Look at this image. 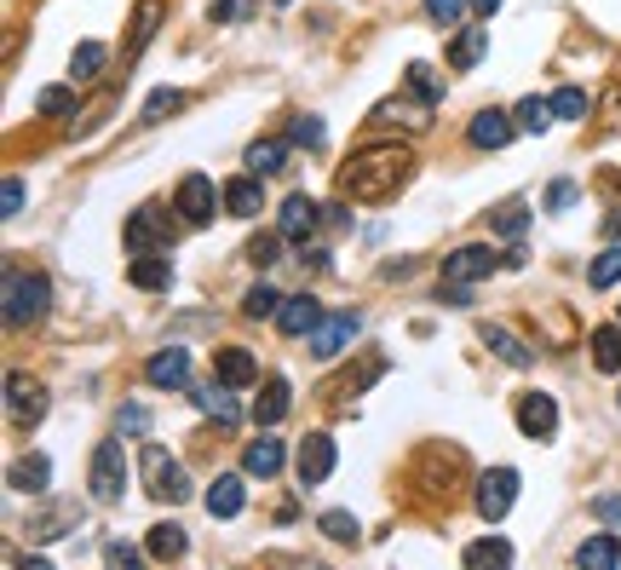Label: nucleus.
<instances>
[{"label": "nucleus", "mask_w": 621, "mask_h": 570, "mask_svg": "<svg viewBox=\"0 0 621 570\" xmlns=\"http://www.w3.org/2000/svg\"><path fill=\"white\" fill-rule=\"evenodd\" d=\"M294 473H299L305 490L328 484V473H334V439H328V432H305V444L294 455Z\"/></svg>", "instance_id": "nucleus-11"}, {"label": "nucleus", "mask_w": 621, "mask_h": 570, "mask_svg": "<svg viewBox=\"0 0 621 570\" xmlns=\"http://www.w3.org/2000/svg\"><path fill=\"white\" fill-rule=\"evenodd\" d=\"M7 484L18 490V495H47L52 490V461L34 450V455H23V461H12L7 466Z\"/></svg>", "instance_id": "nucleus-17"}, {"label": "nucleus", "mask_w": 621, "mask_h": 570, "mask_svg": "<svg viewBox=\"0 0 621 570\" xmlns=\"http://www.w3.org/2000/svg\"><path fill=\"white\" fill-rule=\"evenodd\" d=\"M241 312H248L254 323H265V317H276V312H283V294H276L270 283H254L248 294H241Z\"/></svg>", "instance_id": "nucleus-33"}, {"label": "nucleus", "mask_w": 621, "mask_h": 570, "mask_svg": "<svg viewBox=\"0 0 621 570\" xmlns=\"http://www.w3.org/2000/svg\"><path fill=\"white\" fill-rule=\"evenodd\" d=\"M34 110L41 116H76V92L69 87H41L34 92Z\"/></svg>", "instance_id": "nucleus-41"}, {"label": "nucleus", "mask_w": 621, "mask_h": 570, "mask_svg": "<svg viewBox=\"0 0 621 570\" xmlns=\"http://www.w3.org/2000/svg\"><path fill=\"white\" fill-rule=\"evenodd\" d=\"M288 237H283V230H259V237L248 243V259L259 265V272H265V265H276V259H283V254H276V248H283Z\"/></svg>", "instance_id": "nucleus-44"}, {"label": "nucleus", "mask_w": 621, "mask_h": 570, "mask_svg": "<svg viewBox=\"0 0 621 570\" xmlns=\"http://www.w3.org/2000/svg\"><path fill=\"white\" fill-rule=\"evenodd\" d=\"M190 397H196V410H201V415H214L219 426H236V421H241V404L230 397V386H225V381H219V386H196Z\"/></svg>", "instance_id": "nucleus-26"}, {"label": "nucleus", "mask_w": 621, "mask_h": 570, "mask_svg": "<svg viewBox=\"0 0 621 570\" xmlns=\"http://www.w3.org/2000/svg\"><path fill=\"white\" fill-rule=\"evenodd\" d=\"M0 214H7V219L23 214V179H18V174H7V190H0Z\"/></svg>", "instance_id": "nucleus-50"}, {"label": "nucleus", "mask_w": 621, "mask_h": 570, "mask_svg": "<svg viewBox=\"0 0 621 570\" xmlns=\"http://www.w3.org/2000/svg\"><path fill=\"white\" fill-rule=\"evenodd\" d=\"M248 12H254V0H219V7H207V23H236Z\"/></svg>", "instance_id": "nucleus-49"}, {"label": "nucleus", "mask_w": 621, "mask_h": 570, "mask_svg": "<svg viewBox=\"0 0 621 570\" xmlns=\"http://www.w3.org/2000/svg\"><path fill=\"white\" fill-rule=\"evenodd\" d=\"M185 524H172V519H161V524H150V542H145V553L156 559V564H172V559H185Z\"/></svg>", "instance_id": "nucleus-27"}, {"label": "nucleus", "mask_w": 621, "mask_h": 570, "mask_svg": "<svg viewBox=\"0 0 621 570\" xmlns=\"http://www.w3.org/2000/svg\"><path fill=\"white\" fill-rule=\"evenodd\" d=\"M156 18H161V0H138V7H132V52H145V47H150Z\"/></svg>", "instance_id": "nucleus-38"}, {"label": "nucleus", "mask_w": 621, "mask_h": 570, "mask_svg": "<svg viewBox=\"0 0 621 570\" xmlns=\"http://www.w3.org/2000/svg\"><path fill=\"white\" fill-rule=\"evenodd\" d=\"M495 265H506V259H501L490 243H466V248H455V254H443V283H483Z\"/></svg>", "instance_id": "nucleus-8"}, {"label": "nucleus", "mask_w": 621, "mask_h": 570, "mask_svg": "<svg viewBox=\"0 0 621 570\" xmlns=\"http://www.w3.org/2000/svg\"><path fill=\"white\" fill-rule=\"evenodd\" d=\"M214 368H219V381H225V386H254V381H259V363L241 352V346H219Z\"/></svg>", "instance_id": "nucleus-29"}, {"label": "nucleus", "mask_w": 621, "mask_h": 570, "mask_svg": "<svg viewBox=\"0 0 621 570\" xmlns=\"http://www.w3.org/2000/svg\"><path fill=\"white\" fill-rule=\"evenodd\" d=\"M357 334H363V317H357V312H334V317H323L317 328H310V357H317V363H334L345 346L357 341Z\"/></svg>", "instance_id": "nucleus-7"}, {"label": "nucleus", "mask_w": 621, "mask_h": 570, "mask_svg": "<svg viewBox=\"0 0 621 570\" xmlns=\"http://www.w3.org/2000/svg\"><path fill=\"white\" fill-rule=\"evenodd\" d=\"M145 553L138 548H127V542H103V564H138Z\"/></svg>", "instance_id": "nucleus-52"}, {"label": "nucleus", "mask_w": 621, "mask_h": 570, "mask_svg": "<svg viewBox=\"0 0 621 570\" xmlns=\"http://www.w3.org/2000/svg\"><path fill=\"white\" fill-rule=\"evenodd\" d=\"M87 490H92V501H121L127 495V450H121V439H103L92 450Z\"/></svg>", "instance_id": "nucleus-3"}, {"label": "nucleus", "mask_w": 621, "mask_h": 570, "mask_svg": "<svg viewBox=\"0 0 621 570\" xmlns=\"http://www.w3.org/2000/svg\"><path fill=\"white\" fill-rule=\"evenodd\" d=\"M512 132H518V116H506V110H477L472 127H466V139L477 150H501V145H512Z\"/></svg>", "instance_id": "nucleus-15"}, {"label": "nucleus", "mask_w": 621, "mask_h": 570, "mask_svg": "<svg viewBox=\"0 0 621 570\" xmlns=\"http://www.w3.org/2000/svg\"><path fill=\"white\" fill-rule=\"evenodd\" d=\"M127 248L132 254H156V248H172V219H167V208H138L132 219H127Z\"/></svg>", "instance_id": "nucleus-10"}, {"label": "nucleus", "mask_w": 621, "mask_h": 570, "mask_svg": "<svg viewBox=\"0 0 621 570\" xmlns=\"http://www.w3.org/2000/svg\"><path fill=\"white\" fill-rule=\"evenodd\" d=\"M483 346H490L501 363H512V368H530L535 363V346H524L512 328H501V323H483Z\"/></svg>", "instance_id": "nucleus-23"}, {"label": "nucleus", "mask_w": 621, "mask_h": 570, "mask_svg": "<svg viewBox=\"0 0 621 570\" xmlns=\"http://www.w3.org/2000/svg\"><path fill=\"white\" fill-rule=\"evenodd\" d=\"M408 87L421 92V105H443V81H437V70H432V63H421V58H414V63H408Z\"/></svg>", "instance_id": "nucleus-39"}, {"label": "nucleus", "mask_w": 621, "mask_h": 570, "mask_svg": "<svg viewBox=\"0 0 621 570\" xmlns=\"http://www.w3.org/2000/svg\"><path fill=\"white\" fill-rule=\"evenodd\" d=\"M259 208H265V179H259V174H241V179H230V185H225V214L254 219Z\"/></svg>", "instance_id": "nucleus-19"}, {"label": "nucleus", "mask_w": 621, "mask_h": 570, "mask_svg": "<svg viewBox=\"0 0 621 570\" xmlns=\"http://www.w3.org/2000/svg\"><path fill=\"white\" fill-rule=\"evenodd\" d=\"M47 299H52V283L41 272L7 265V328H34L47 317Z\"/></svg>", "instance_id": "nucleus-2"}, {"label": "nucleus", "mask_w": 621, "mask_h": 570, "mask_svg": "<svg viewBox=\"0 0 621 570\" xmlns=\"http://www.w3.org/2000/svg\"><path fill=\"white\" fill-rule=\"evenodd\" d=\"M575 196H581L575 179H552V185H546V214H570V208H575Z\"/></svg>", "instance_id": "nucleus-45"}, {"label": "nucleus", "mask_w": 621, "mask_h": 570, "mask_svg": "<svg viewBox=\"0 0 621 570\" xmlns=\"http://www.w3.org/2000/svg\"><path fill=\"white\" fill-rule=\"evenodd\" d=\"M276 7H294V0H276Z\"/></svg>", "instance_id": "nucleus-54"}, {"label": "nucleus", "mask_w": 621, "mask_h": 570, "mask_svg": "<svg viewBox=\"0 0 621 570\" xmlns=\"http://www.w3.org/2000/svg\"><path fill=\"white\" fill-rule=\"evenodd\" d=\"M317 219H323V208H317V196H305V190H294L288 203H283V214H276V230H283L288 243H305L310 230H317Z\"/></svg>", "instance_id": "nucleus-13"}, {"label": "nucleus", "mask_w": 621, "mask_h": 570, "mask_svg": "<svg viewBox=\"0 0 621 570\" xmlns=\"http://www.w3.org/2000/svg\"><path fill=\"white\" fill-rule=\"evenodd\" d=\"M127 277H132V288H145V294H167V288H172V259H167V248H156V254H132Z\"/></svg>", "instance_id": "nucleus-16"}, {"label": "nucleus", "mask_w": 621, "mask_h": 570, "mask_svg": "<svg viewBox=\"0 0 621 570\" xmlns=\"http://www.w3.org/2000/svg\"><path fill=\"white\" fill-rule=\"evenodd\" d=\"M518 426H524V439H552L559 432V404L546 392H524L518 397Z\"/></svg>", "instance_id": "nucleus-14"}, {"label": "nucleus", "mask_w": 621, "mask_h": 570, "mask_svg": "<svg viewBox=\"0 0 621 570\" xmlns=\"http://www.w3.org/2000/svg\"><path fill=\"white\" fill-rule=\"evenodd\" d=\"M323 535H328V542H357L363 524L345 513V508H328V513H323Z\"/></svg>", "instance_id": "nucleus-40"}, {"label": "nucleus", "mask_w": 621, "mask_h": 570, "mask_svg": "<svg viewBox=\"0 0 621 570\" xmlns=\"http://www.w3.org/2000/svg\"><path fill=\"white\" fill-rule=\"evenodd\" d=\"M593 363L604 368V375H621V323L593 328Z\"/></svg>", "instance_id": "nucleus-31"}, {"label": "nucleus", "mask_w": 621, "mask_h": 570, "mask_svg": "<svg viewBox=\"0 0 621 570\" xmlns=\"http://www.w3.org/2000/svg\"><path fill=\"white\" fill-rule=\"evenodd\" d=\"M575 564H593V570H615L621 564V530H599V535H586V542L575 548Z\"/></svg>", "instance_id": "nucleus-21"}, {"label": "nucleus", "mask_w": 621, "mask_h": 570, "mask_svg": "<svg viewBox=\"0 0 621 570\" xmlns=\"http://www.w3.org/2000/svg\"><path fill=\"white\" fill-rule=\"evenodd\" d=\"M7 415L12 426H41L47 421V386L41 381H29V375H7Z\"/></svg>", "instance_id": "nucleus-9"}, {"label": "nucleus", "mask_w": 621, "mask_h": 570, "mask_svg": "<svg viewBox=\"0 0 621 570\" xmlns=\"http://www.w3.org/2000/svg\"><path fill=\"white\" fill-rule=\"evenodd\" d=\"M288 410H294L288 381H265V386H259V397H254V421H259V426H276Z\"/></svg>", "instance_id": "nucleus-28"}, {"label": "nucleus", "mask_w": 621, "mask_h": 570, "mask_svg": "<svg viewBox=\"0 0 621 570\" xmlns=\"http://www.w3.org/2000/svg\"><path fill=\"white\" fill-rule=\"evenodd\" d=\"M472 7H477V12H483V18H490V12H495V7H501V0H472Z\"/></svg>", "instance_id": "nucleus-53"}, {"label": "nucleus", "mask_w": 621, "mask_h": 570, "mask_svg": "<svg viewBox=\"0 0 621 570\" xmlns=\"http://www.w3.org/2000/svg\"><path fill=\"white\" fill-rule=\"evenodd\" d=\"M552 116H559V121H581L586 116V92L581 87H559V92H552Z\"/></svg>", "instance_id": "nucleus-43"}, {"label": "nucleus", "mask_w": 621, "mask_h": 570, "mask_svg": "<svg viewBox=\"0 0 621 570\" xmlns=\"http://www.w3.org/2000/svg\"><path fill=\"white\" fill-rule=\"evenodd\" d=\"M145 381L161 386V392H179V386L190 381V352H185V346H161V352H150V357H145Z\"/></svg>", "instance_id": "nucleus-12"}, {"label": "nucleus", "mask_w": 621, "mask_h": 570, "mask_svg": "<svg viewBox=\"0 0 621 570\" xmlns=\"http://www.w3.org/2000/svg\"><path fill=\"white\" fill-rule=\"evenodd\" d=\"M317 323H323V306H317V299H310V294H294V299H283V312H276V328H283V334H294V341H299V334H310Z\"/></svg>", "instance_id": "nucleus-22"}, {"label": "nucleus", "mask_w": 621, "mask_h": 570, "mask_svg": "<svg viewBox=\"0 0 621 570\" xmlns=\"http://www.w3.org/2000/svg\"><path fill=\"white\" fill-rule=\"evenodd\" d=\"M172 208L185 225H214V208H225V185H214L207 174H185L172 190Z\"/></svg>", "instance_id": "nucleus-4"}, {"label": "nucleus", "mask_w": 621, "mask_h": 570, "mask_svg": "<svg viewBox=\"0 0 621 570\" xmlns=\"http://www.w3.org/2000/svg\"><path fill=\"white\" fill-rule=\"evenodd\" d=\"M512 116H518V132H546L552 121H559V116H552V98H535V92H530Z\"/></svg>", "instance_id": "nucleus-32"}, {"label": "nucleus", "mask_w": 621, "mask_h": 570, "mask_svg": "<svg viewBox=\"0 0 621 570\" xmlns=\"http://www.w3.org/2000/svg\"><path fill=\"white\" fill-rule=\"evenodd\" d=\"M586 283H593V288H615L621 283V243H610L593 265H586Z\"/></svg>", "instance_id": "nucleus-36"}, {"label": "nucleus", "mask_w": 621, "mask_h": 570, "mask_svg": "<svg viewBox=\"0 0 621 570\" xmlns=\"http://www.w3.org/2000/svg\"><path fill=\"white\" fill-rule=\"evenodd\" d=\"M593 513H599L604 524H615V530H621V495H610V490H604V495H593Z\"/></svg>", "instance_id": "nucleus-51"}, {"label": "nucleus", "mask_w": 621, "mask_h": 570, "mask_svg": "<svg viewBox=\"0 0 621 570\" xmlns=\"http://www.w3.org/2000/svg\"><path fill=\"white\" fill-rule=\"evenodd\" d=\"M288 167V139H254L248 145V174L270 179V174H283Z\"/></svg>", "instance_id": "nucleus-30"}, {"label": "nucleus", "mask_w": 621, "mask_h": 570, "mask_svg": "<svg viewBox=\"0 0 621 570\" xmlns=\"http://www.w3.org/2000/svg\"><path fill=\"white\" fill-rule=\"evenodd\" d=\"M408 167H414V156L403 145H368L339 174V196L345 203H386V196H397V185L408 179Z\"/></svg>", "instance_id": "nucleus-1"}, {"label": "nucleus", "mask_w": 621, "mask_h": 570, "mask_svg": "<svg viewBox=\"0 0 621 570\" xmlns=\"http://www.w3.org/2000/svg\"><path fill=\"white\" fill-rule=\"evenodd\" d=\"M116 432H127V439H145V432H150V410H145V404H121Z\"/></svg>", "instance_id": "nucleus-47"}, {"label": "nucleus", "mask_w": 621, "mask_h": 570, "mask_svg": "<svg viewBox=\"0 0 621 570\" xmlns=\"http://www.w3.org/2000/svg\"><path fill=\"white\" fill-rule=\"evenodd\" d=\"M461 12H466V0H426V18H432L437 29H448V23H461Z\"/></svg>", "instance_id": "nucleus-48"}, {"label": "nucleus", "mask_w": 621, "mask_h": 570, "mask_svg": "<svg viewBox=\"0 0 621 570\" xmlns=\"http://www.w3.org/2000/svg\"><path fill=\"white\" fill-rule=\"evenodd\" d=\"M524 225H530V208H524V203H506V208L495 214V230H501V237H524Z\"/></svg>", "instance_id": "nucleus-46"}, {"label": "nucleus", "mask_w": 621, "mask_h": 570, "mask_svg": "<svg viewBox=\"0 0 621 570\" xmlns=\"http://www.w3.org/2000/svg\"><path fill=\"white\" fill-rule=\"evenodd\" d=\"M288 145L323 150V145H328V127H323V116H294V121H288Z\"/></svg>", "instance_id": "nucleus-37"}, {"label": "nucleus", "mask_w": 621, "mask_h": 570, "mask_svg": "<svg viewBox=\"0 0 621 570\" xmlns=\"http://www.w3.org/2000/svg\"><path fill=\"white\" fill-rule=\"evenodd\" d=\"M483 52H490V23H466L455 36V47H448V70H472Z\"/></svg>", "instance_id": "nucleus-25"}, {"label": "nucleus", "mask_w": 621, "mask_h": 570, "mask_svg": "<svg viewBox=\"0 0 621 570\" xmlns=\"http://www.w3.org/2000/svg\"><path fill=\"white\" fill-rule=\"evenodd\" d=\"M179 105H185V92H179V87H156V92L145 98V121H167Z\"/></svg>", "instance_id": "nucleus-42"}, {"label": "nucleus", "mask_w": 621, "mask_h": 570, "mask_svg": "<svg viewBox=\"0 0 621 570\" xmlns=\"http://www.w3.org/2000/svg\"><path fill=\"white\" fill-rule=\"evenodd\" d=\"M283 461H288L283 439H254L248 450H241V473H254V479H276V473H283Z\"/></svg>", "instance_id": "nucleus-20"}, {"label": "nucleus", "mask_w": 621, "mask_h": 570, "mask_svg": "<svg viewBox=\"0 0 621 570\" xmlns=\"http://www.w3.org/2000/svg\"><path fill=\"white\" fill-rule=\"evenodd\" d=\"M477 519H490V524H501L506 513H512V501H518V466H490V473L477 479Z\"/></svg>", "instance_id": "nucleus-6"}, {"label": "nucleus", "mask_w": 621, "mask_h": 570, "mask_svg": "<svg viewBox=\"0 0 621 570\" xmlns=\"http://www.w3.org/2000/svg\"><path fill=\"white\" fill-rule=\"evenodd\" d=\"M138 466H145V479H150V495H156V501H190V479H185V466L172 461L161 444H145Z\"/></svg>", "instance_id": "nucleus-5"}, {"label": "nucleus", "mask_w": 621, "mask_h": 570, "mask_svg": "<svg viewBox=\"0 0 621 570\" xmlns=\"http://www.w3.org/2000/svg\"><path fill=\"white\" fill-rule=\"evenodd\" d=\"M241 508H248V484H241V473H219L214 490H207V513H214V519H236Z\"/></svg>", "instance_id": "nucleus-18"}, {"label": "nucleus", "mask_w": 621, "mask_h": 570, "mask_svg": "<svg viewBox=\"0 0 621 570\" xmlns=\"http://www.w3.org/2000/svg\"><path fill=\"white\" fill-rule=\"evenodd\" d=\"M103 58H110V52H103V41H81L76 52H69V76H76V81H92V76L103 70Z\"/></svg>", "instance_id": "nucleus-34"}, {"label": "nucleus", "mask_w": 621, "mask_h": 570, "mask_svg": "<svg viewBox=\"0 0 621 570\" xmlns=\"http://www.w3.org/2000/svg\"><path fill=\"white\" fill-rule=\"evenodd\" d=\"M76 524H81V508H76V501H52L47 513H34V519H29V535H41V542H52V535H69Z\"/></svg>", "instance_id": "nucleus-24"}, {"label": "nucleus", "mask_w": 621, "mask_h": 570, "mask_svg": "<svg viewBox=\"0 0 621 570\" xmlns=\"http://www.w3.org/2000/svg\"><path fill=\"white\" fill-rule=\"evenodd\" d=\"M461 559L466 564H512V542H506V535H483V542H472Z\"/></svg>", "instance_id": "nucleus-35"}]
</instances>
